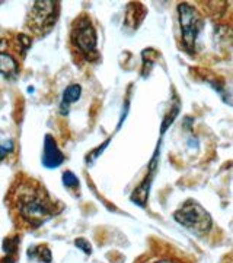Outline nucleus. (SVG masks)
Listing matches in <instances>:
<instances>
[{"instance_id": "obj_1", "label": "nucleus", "mask_w": 233, "mask_h": 263, "mask_svg": "<svg viewBox=\"0 0 233 263\" xmlns=\"http://www.w3.org/2000/svg\"><path fill=\"white\" fill-rule=\"evenodd\" d=\"M13 203L20 218L32 227L44 224L54 214L48 195L37 183H22L13 192Z\"/></svg>"}, {"instance_id": "obj_2", "label": "nucleus", "mask_w": 233, "mask_h": 263, "mask_svg": "<svg viewBox=\"0 0 233 263\" xmlns=\"http://www.w3.org/2000/svg\"><path fill=\"white\" fill-rule=\"evenodd\" d=\"M175 219L181 226L193 230L194 233L204 234L208 233L213 227V221L210 214L201 208L197 202H186L184 206L175 212Z\"/></svg>"}, {"instance_id": "obj_3", "label": "nucleus", "mask_w": 233, "mask_h": 263, "mask_svg": "<svg viewBox=\"0 0 233 263\" xmlns=\"http://www.w3.org/2000/svg\"><path fill=\"white\" fill-rule=\"evenodd\" d=\"M57 15H58V3L56 2H35L32 9L29 10V28L44 34L54 25Z\"/></svg>"}, {"instance_id": "obj_4", "label": "nucleus", "mask_w": 233, "mask_h": 263, "mask_svg": "<svg viewBox=\"0 0 233 263\" xmlns=\"http://www.w3.org/2000/svg\"><path fill=\"white\" fill-rule=\"evenodd\" d=\"M72 41L76 47L79 48V51L84 54L86 57L92 59L96 54V31L93 28L92 22L88 18H80L75 25L72 31Z\"/></svg>"}, {"instance_id": "obj_5", "label": "nucleus", "mask_w": 233, "mask_h": 263, "mask_svg": "<svg viewBox=\"0 0 233 263\" xmlns=\"http://www.w3.org/2000/svg\"><path fill=\"white\" fill-rule=\"evenodd\" d=\"M178 13H179V25H181V31H182L184 43L186 47L193 48L200 31L203 28L201 16L188 3H181L178 6Z\"/></svg>"}, {"instance_id": "obj_6", "label": "nucleus", "mask_w": 233, "mask_h": 263, "mask_svg": "<svg viewBox=\"0 0 233 263\" xmlns=\"http://www.w3.org/2000/svg\"><path fill=\"white\" fill-rule=\"evenodd\" d=\"M65 161V157L61 154V151L58 149L56 141L53 139V136H46L44 141V155H43V165L47 168H57L58 165H61Z\"/></svg>"}, {"instance_id": "obj_7", "label": "nucleus", "mask_w": 233, "mask_h": 263, "mask_svg": "<svg viewBox=\"0 0 233 263\" xmlns=\"http://www.w3.org/2000/svg\"><path fill=\"white\" fill-rule=\"evenodd\" d=\"M80 94H82V88L80 85L73 84L70 86L66 88V91L63 92V98H61V104H60V113L66 116L70 110V105L73 103H76L79 98H80Z\"/></svg>"}, {"instance_id": "obj_8", "label": "nucleus", "mask_w": 233, "mask_h": 263, "mask_svg": "<svg viewBox=\"0 0 233 263\" xmlns=\"http://www.w3.org/2000/svg\"><path fill=\"white\" fill-rule=\"evenodd\" d=\"M18 63L16 60L6 53H0V73L5 78H15L18 75Z\"/></svg>"}, {"instance_id": "obj_9", "label": "nucleus", "mask_w": 233, "mask_h": 263, "mask_svg": "<svg viewBox=\"0 0 233 263\" xmlns=\"http://www.w3.org/2000/svg\"><path fill=\"white\" fill-rule=\"evenodd\" d=\"M35 250V257H37L38 260H41L43 263H50L51 262V253H50V250L47 249L46 246H38L34 249Z\"/></svg>"}, {"instance_id": "obj_10", "label": "nucleus", "mask_w": 233, "mask_h": 263, "mask_svg": "<svg viewBox=\"0 0 233 263\" xmlns=\"http://www.w3.org/2000/svg\"><path fill=\"white\" fill-rule=\"evenodd\" d=\"M63 184L66 187H77L79 180L72 171H66V173H63Z\"/></svg>"}, {"instance_id": "obj_11", "label": "nucleus", "mask_w": 233, "mask_h": 263, "mask_svg": "<svg viewBox=\"0 0 233 263\" xmlns=\"http://www.w3.org/2000/svg\"><path fill=\"white\" fill-rule=\"evenodd\" d=\"M13 151V142L8 139L5 142H0V161L5 160L8 157V154H10Z\"/></svg>"}, {"instance_id": "obj_12", "label": "nucleus", "mask_w": 233, "mask_h": 263, "mask_svg": "<svg viewBox=\"0 0 233 263\" xmlns=\"http://www.w3.org/2000/svg\"><path fill=\"white\" fill-rule=\"evenodd\" d=\"M79 249H82L84 253L86 254H91V252H92V249H91V246H89V243L86 241V240H83V238H77L75 243Z\"/></svg>"}, {"instance_id": "obj_13", "label": "nucleus", "mask_w": 233, "mask_h": 263, "mask_svg": "<svg viewBox=\"0 0 233 263\" xmlns=\"http://www.w3.org/2000/svg\"><path fill=\"white\" fill-rule=\"evenodd\" d=\"M156 263H172V262H168V260H160V262H156Z\"/></svg>"}]
</instances>
